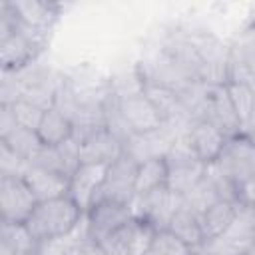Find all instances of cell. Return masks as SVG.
<instances>
[{"label": "cell", "instance_id": "d6986e66", "mask_svg": "<svg viewBox=\"0 0 255 255\" xmlns=\"http://www.w3.org/2000/svg\"><path fill=\"white\" fill-rule=\"evenodd\" d=\"M167 183V165L163 155H153L137 161L135 167V181H133V195H145Z\"/></svg>", "mask_w": 255, "mask_h": 255}, {"label": "cell", "instance_id": "ac0fdd59", "mask_svg": "<svg viewBox=\"0 0 255 255\" xmlns=\"http://www.w3.org/2000/svg\"><path fill=\"white\" fill-rule=\"evenodd\" d=\"M36 135L40 137L42 145L56 147L74 135V126L66 114H62L56 108H48L44 110V116L36 128Z\"/></svg>", "mask_w": 255, "mask_h": 255}, {"label": "cell", "instance_id": "30bf717a", "mask_svg": "<svg viewBox=\"0 0 255 255\" xmlns=\"http://www.w3.org/2000/svg\"><path fill=\"white\" fill-rule=\"evenodd\" d=\"M131 217V207L126 203L100 199L96 201L86 213V235L94 243H102L112 231H116L122 223Z\"/></svg>", "mask_w": 255, "mask_h": 255}, {"label": "cell", "instance_id": "e0dca14e", "mask_svg": "<svg viewBox=\"0 0 255 255\" xmlns=\"http://www.w3.org/2000/svg\"><path fill=\"white\" fill-rule=\"evenodd\" d=\"M237 207L239 205H235L231 201L219 199V201L211 203L209 207H205L197 215L199 229H201V235H203V243H207L211 239H217L219 235L225 233V229L231 225V221L237 213Z\"/></svg>", "mask_w": 255, "mask_h": 255}, {"label": "cell", "instance_id": "7c38bea8", "mask_svg": "<svg viewBox=\"0 0 255 255\" xmlns=\"http://www.w3.org/2000/svg\"><path fill=\"white\" fill-rule=\"evenodd\" d=\"M106 169L108 165L102 163H80L70 175L68 197L80 207L82 213H86L96 201V195L106 177Z\"/></svg>", "mask_w": 255, "mask_h": 255}, {"label": "cell", "instance_id": "5bb4252c", "mask_svg": "<svg viewBox=\"0 0 255 255\" xmlns=\"http://www.w3.org/2000/svg\"><path fill=\"white\" fill-rule=\"evenodd\" d=\"M80 163H102L110 165L124 153V143L104 126L90 131L78 141Z\"/></svg>", "mask_w": 255, "mask_h": 255}, {"label": "cell", "instance_id": "cb8c5ba5", "mask_svg": "<svg viewBox=\"0 0 255 255\" xmlns=\"http://www.w3.org/2000/svg\"><path fill=\"white\" fill-rule=\"evenodd\" d=\"M0 241L10 247L16 255H34L36 241L24 223H4L0 221Z\"/></svg>", "mask_w": 255, "mask_h": 255}, {"label": "cell", "instance_id": "ffe728a7", "mask_svg": "<svg viewBox=\"0 0 255 255\" xmlns=\"http://www.w3.org/2000/svg\"><path fill=\"white\" fill-rule=\"evenodd\" d=\"M167 231L173 233L179 241H183L193 251H197V249L203 247V235H201V229H199L197 215L191 209H187L183 203L179 205V209L169 219Z\"/></svg>", "mask_w": 255, "mask_h": 255}, {"label": "cell", "instance_id": "83f0119b", "mask_svg": "<svg viewBox=\"0 0 255 255\" xmlns=\"http://www.w3.org/2000/svg\"><path fill=\"white\" fill-rule=\"evenodd\" d=\"M0 255H16V253H14L10 247H6V245L0 241Z\"/></svg>", "mask_w": 255, "mask_h": 255}, {"label": "cell", "instance_id": "6da1fadb", "mask_svg": "<svg viewBox=\"0 0 255 255\" xmlns=\"http://www.w3.org/2000/svg\"><path fill=\"white\" fill-rule=\"evenodd\" d=\"M213 163L233 183L237 205H253L255 145L251 133H237L227 137L223 151Z\"/></svg>", "mask_w": 255, "mask_h": 255}, {"label": "cell", "instance_id": "4fadbf2b", "mask_svg": "<svg viewBox=\"0 0 255 255\" xmlns=\"http://www.w3.org/2000/svg\"><path fill=\"white\" fill-rule=\"evenodd\" d=\"M185 137H187V143L193 149L195 157L203 165L213 163L219 157V153L223 151L225 141H227V135L223 131H219L213 124H209V122H205L201 118L193 120L187 126Z\"/></svg>", "mask_w": 255, "mask_h": 255}, {"label": "cell", "instance_id": "3957f363", "mask_svg": "<svg viewBox=\"0 0 255 255\" xmlns=\"http://www.w3.org/2000/svg\"><path fill=\"white\" fill-rule=\"evenodd\" d=\"M114 100L118 114L131 135H145L157 131L165 124L159 112L153 108V104L147 100V96L141 90H133L122 96L114 94Z\"/></svg>", "mask_w": 255, "mask_h": 255}, {"label": "cell", "instance_id": "7402d4cb", "mask_svg": "<svg viewBox=\"0 0 255 255\" xmlns=\"http://www.w3.org/2000/svg\"><path fill=\"white\" fill-rule=\"evenodd\" d=\"M225 92H227V98L231 102V108L241 124V129L243 133H251V126H253V110H255V104H253V86H247V84H225Z\"/></svg>", "mask_w": 255, "mask_h": 255}, {"label": "cell", "instance_id": "9a60e30c", "mask_svg": "<svg viewBox=\"0 0 255 255\" xmlns=\"http://www.w3.org/2000/svg\"><path fill=\"white\" fill-rule=\"evenodd\" d=\"M253 32L251 28L239 34V38L229 46L227 56V84H247L253 86Z\"/></svg>", "mask_w": 255, "mask_h": 255}, {"label": "cell", "instance_id": "7a4b0ae2", "mask_svg": "<svg viewBox=\"0 0 255 255\" xmlns=\"http://www.w3.org/2000/svg\"><path fill=\"white\" fill-rule=\"evenodd\" d=\"M82 217L84 213L80 211V207L68 195H64L48 201H38L24 225L34 237V241L40 243L70 233Z\"/></svg>", "mask_w": 255, "mask_h": 255}, {"label": "cell", "instance_id": "f546056e", "mask_svg": "<svg viewBox=\"0 0 255 255\" xmlns=\"http://www.w3.org/2000/svg\"><path fill=\"white\" fill-rule=\"evenodd\" d=\"M0 177H2V173H0Z\"/></svg>", "mask_w": 255, "mask_h": 255}, {"label": "cell", "instance_id": "277c9868", "mask_svg": "<svg viewBox=\"0 0 255 255\" xmlns=\"http://www.w3.org/2000/svg\"><path fill=\"white\" fill-rule=\"evenodd\" d=\"M44 48V36L16 24L14 32L0 42V72L16 74L32 66Z\"/></svg>", "mask_w": 255, "mask_h": 255}, {"label": "cell", "instance_id": "8992f818", "mask_svg": "<svg viewBox=\"0 0 255 255\" xmlns=\"http://www.w3.org/2000/svg\"><path fill=\"white\" fill-rule=\"evenodd\" d=\"M197 110H199L197 120L201 118V120L213 124L227 137L243 133L241 124H239V120L231 108V102L227 98L225 86H203L201 94H199Z\"/></svg>", "mask_w": 255, "mask_h": 255}, {"label": "cell", "instance_id": "2e32d148", "mask_svg": "<svg viewBox=\"0 0 255 255\" xmlns=\"http://www.w3.org/2000/svg\"><path fill=\"white\" fill-rule=\"evenodd\" d=\"M24 181L28 183V187L32 189L36 201H48V199H56V197H64L68 195V183L70 177L40 167V165H28L22 171Z\"/></svg>", "mask_w": 255, "mask_h": 255}, {"label": "cell", "instance_id": "f1b7e54d", "mask_svg": "<svg viewBox=\"0 0 255 255\" xmlns=\"http://www.w3.org/2000/svg\"><path fill=\"white\" fill-rule=\"evenodd\" d=\"M8 12V2H0V16H4Z\"/></svg>", "mask_w": 255, "mask_h": 255}, {"label": "cell", "instance_id": "484cf974", "mask_svg": "<svg viewBox=\"0 0 255 255\" xmlns=\"http://www.w3.org/2000/svg\"><path fill=\"white\" fill-rule=\"evenodd\" d=\"M12 110H14V118H16L18 128H26V129L36 131V128H38V124H40V120L44 116V110L40 106L20 98V100H16L12 104Z\"/></svg>", "mask_w": 255, "mask_h": 255}, {"label": "cell", "instance_id": "52a82bcc", "mask_svg": "<svg viewBox=\"0 0 255 255\" xmlns=\"http://www.w3.org/2000/svg\"><path fill=\"white\" fill-rule=\"evenodd\" d=\"M36 203L38 201L22 175L0 177V221L26 223Z\"/></svg>", "mask_w": 255, "mask_h": 255}, {"label": "cell", "instance_id": "9c48e42d", "mask_svg": "<svg viewBox=\"0 0 255 255\" xmlns=\"http://www.w3.org/2000/svg\"><path fill=\"white\" fill-rule=\"evenodd\" d=\"M135 167H137V161L126 151L116 161H112L108 165V169H106V177H104V183H102V187H100V191L96 195V201L110 199V201L131 205V201L135 197L133 195Z\"/></svg>", "mask_w": 255, "mask_h": 255}, {"label": "cell", "instance_id": "d4e9b609", "mask_svg": "<svg viewBox=\"0 0 255 255\" xmlns=\"http://www.w3.org/2000/svg\"><path fill=\"white\" fill-rule=\"evenodd\" d=\"M143 255H193V249H189L167 229H157Z\"/></svg>", "mask_w": 255, "mask_h": 255}, {"label": "cell", "instance_id": "603a6c76", "mask_svg": "<svg viewBox=\"0 0 255 255\" xmlns=\"http://www.w3.org/2000/svg\"><path fill=\"white\" fill-rule=\"evenodd\" d=\"M4 141H6V145L10 147V151H12L24 165H32V163L38 159L40 151L44 149V145H42L40 137L36 135V131L26 129V128H16Z\"/></svg>", "mask_w": 255, "mask_h": 255}, {"label": "cell", "instance_id": "4316f807", "mask_svg": "<svg viewBox=\"0 0 255 255\" xmlns=\"http://www.w3.org/2000/svg\"><path fill=\"white\" fill-rule=\"evenodd\" d=\"M16 128H18V124H16V118H14L12 104L0 102V141H4Z\"/></svg>", "mask_w": 255, "mask_h": 255}, {"label": "cell", "instance_id": "44dd1931", "mask_svg": "<svg viewBox=\"0 0 255 255\" xmlns=\"http://www.w3.org/2000/svg\"><path fill=\"white\" fill-rule=\"evenodd\" d=\"M86 239H88V235H86V219L82 217L80 223H78L70 233L36 243L34 255H74L76 249H78Z\"/></svg>", "mask_w": 255, "mask_h": 255}, {"label": "cell", "instance_id": "8fae6325", "mask_svg": "<svg viewBox=\"0 0 255 255\" xmlns=\"http://www.w3.org/2000/svg\"><path fill=\"white\" fill-rule=\"evenodd\" d=\"M8 10L20 28L46 36L50 28L56 24V20L60 18L62 6L56 2L18 0V2H8Z\"/></svg>", "mask_w": 255, "mask_h": 255}, {"label": "cell", "instance_id": "ba28073f", "mask_svg": "<svg viewBox=\"0 0 255 255\" xmlns=\"http://www.w3.org/2000/svg\"><path fill=\"white\" fill-rule=\"evenodd\" d=\"M181 205V195L169 191L167 187H159L145 195H135L131 201V215L147 221L155 231L167 229L169 219Z\"/></svg>", "mask_w": 255, "mask_h": 255}, {"label": "cell", "instance_id": "5b68a950", "mask_svg": "<svg viewBox=\"0 0 255 255\" xmlns=\"http://www.w3.org/2000/svg\"><path fill=\"white\" fill-rule=\"evenodd\" d=\"M153 233L155 229L147 221L131 215L98 245L106 255H143L153 239Z\"/></svg>", "mask_w": 255, "mask_h": 255}]
</instances>
